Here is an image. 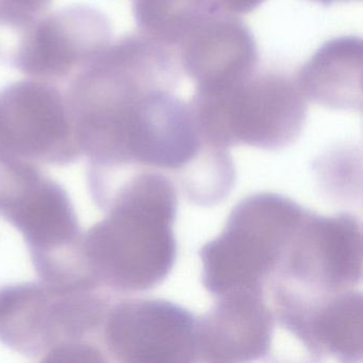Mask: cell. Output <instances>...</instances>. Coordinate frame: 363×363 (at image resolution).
Wrapping results in <instances>:
<instances>
[{"mask_svg": "<svg viewBox=\"0 0 363 363\" xmlns=\"http://www.w3.org/2000/svg\"><path fill=\"white\" fill-rule=\"evenodd\" d=\"M0 157L40 167L82 158L65 93L56 84L30 78L0 89Z\"/></svg>", "mask_w": 363, "mask_h": 363, "instance_id": "7", "label": "cell"}, {"mask_svg": "<svg viewBox=\"0 0 363 363\" xmlns=\"http://www.w3.org/2000/svg\"><path fill=\"white\" fill-rule=\"evenodd\" d=\"M91 196L106 216L82 233L80 250L89 282L118 296L160 286L177 258L178 190L173 179L144 169Z\"/></svg>", "mask_w": 363, "mask_h": 363, "instance_id": "2", "label": "cell"}, {"mask_svg": "<svg viewBox=\"0 0 363 363\" xmlns=\"http://www.w3.org/2000/svg\"><path fill=\"white\" fill-rule=\"evenodd\" d=\"M267 295L276 322L296 337L314 360L362 361L360 290L322 292L273 280Z\"/></svg>", "mask_w": 363, "mask_h": 363, "instance_id": "9", "label": "cell"}, {"mask_svg": "<svg viewBox=\"0 0 363 363\" xmlns=\"http://www.w3.org/2000/svg\"><path fill=\"white\" fill-rule=\"evenodd\" d=\"M0 216L23 235L40 279H82V231L69 193L40 165L0 158Z\"/></svg>", "mask_w": 363, "mask_h": 363, "instance_id": "6", "label": "cell"}, {"mask_svg": "<svg viewBox=\"0 0 363 363\" xmlns=\"http://www.w3.org/2000/svg\"><path fill=\"white\" fill-rule=\"evenodd\" d=\"M189 106L203 143L228 150H284L301 137L308 114L295 77L274 69H256L223 90L196 91Z\"/></svg>", "mask_w": 363, "mask_h": 363, "instance_id": "4", "label": "cell"}, {"mask_svg": "<svg viewBox=\"0 0 363 363\" xmlns=\"http://www.w3.org/2000/svg\"><path fill=\"white\" fill-rule=\"evenodd\" d=\"M216 16H239L252 13L267 0H203Z\"/></svg>", "mask_w": 363, "mask_h": 363, "instance_id": "16", "label": "cell"}, {"mask_svg": "<svg viewBox=\"0 0 363 363\" xmlns=\"http://www.w3.org/2000/svg\"><path fill=\"white\" fill-rule=\"evenodd\" d=\"M197 318V362H250L271 352L276 320L267 293L235 289Z\"/></svg>", "mask_w": 363, "mask_h": 363, "instance_id": "12", "label": "cell"}, {"mask_svg": "<svg viewBox=\"0 0 363 363\" xmlns=\"http://www.w3.org/2000/svg\"><path fill=\"white\" fill-rule=\"evenodd\" d=\"M1 60L33 79L56 84L71 80L112 43L108 16L76 4L43 14L13 33Z\"/></svg>", "mask_w": 363, "mask_h": 363, "instance_id": "8", "label": "cell"}, {"mask_svg": "<svg viewBox=\"0 0 363 363\" xmlns=\"http://www.w3.org/2000/svg\"><path fill=\"white\" fill-rule=\"evenodd\" d=\"M69 106L88 182L152 169L176 182L203 152L189 104L120 73L78 82Z\"/></svg>", "mask_w": 363, "mask_h": 363, "instance_id": "1", "label": "cell"}, {"mask_svg": "<svg viewBox=\"0 0 363 363\" xmlns=\"http://www.w3.org/2000/svg\"><path fill=\"white\" fill-rule=\"evenodd\" d=\"M362 252L356 216L345 212L325 216L309 210L272 280L322 292L356 289L362 280Z\"/></svg>", "mask_w": 363, "mask_h": 363, "instance_id": "11", "label": "cell"}, {"mask_svg": "<svg viewBox=\"0 0 363 363\" xmlns=\"http://www.w3.org/2000/svg\"><path fill=\"white\" fill-rule=\"evenodd\" d=\"M309 1H313V3L318 4V5L328 7V6L333 5V4L346 3V1H352V0H309Z\"/></svg>", "mask_w": 363, "mask_h": 363, "instance_id": "17", "label": "cell"}, {"mask_svg": "<svg viewBox=\"0 0 363 363\" xmlns=\"http://www.w3.org/2000/svg\"><path fill=\"white\" fill-rule=\"evenodd\" d=\"M180 67L196 91L233 86L258 69L252 30L237 16H218L197 25L175 48Z\"/></svg>", "mask_w": 363, "mask_h": 363, "instance_id": "13", "label": "cell"}, {"mask_svg": "<svg viewBox=\"0 0 363 363\" xmlns=\"http://www.w3.org/2000/svg\"><path fill=\"white\" fill-rule=\"evenodd\" d=\"M101 343L107 362H197V318L167 299L116 296Z\"/></svg>", "mask_w": 363, "mask_h": 363, "instance_id": "10", "label": "cell"}, {"mask_svg": "<svg viewBox=\"0 0 363 363\" xmlns=\"http://www.w3.org/2000/svg\"><path fill=\"white\" fill-rule=\"evenodd\" d=\"M52 0H0V29L16 33L45 13Z\"/></svg>", "mask_w": 363, "mask_h": 363, "instance_id": "15", "label": "cell"}, {"mask_svg": "<svg viewBox=\"0 0 363 363\" xmlns=\"http://www.w3.org/2000/svg\"><path fill=\"white\" fill-rule=\"evenodd\" d=\"M362 41L354 35L323 44L297 73L307 101L343 111L362 110Z\"/></svg>", "mask_w": 363, "mask_h": 363, "instance_id": "14", "label": "cell"}, {"mask_svg": "<svg viewBox=\"0 0 363 363\" xmlns=\"http://www.w3.org/2000/svg\"><path fill=\"white\" fill-rule=\"evenodd\" d=\"M116 296L44 280L0 286V343L40 362H107L101 337Z\"/></svg>", "mask_w": 363, "mask_h": 363, "instance_id": "3", "label": "cell"}, {"mask_svg": "<svg viewBox=\"0 0 363 363\" xmlns=\"http://www.w3.org/2000/svg\"><path fill=\"white\" fill-rule=\"evenodd\" d=\"M308 212L277 193L242 199L220 235L199 250L203 288L213 297L235 289L267 293Z\"/></svg>", "mask_w": 363, "mask_h": 363, "instance_id": "5", "label": "cell"}]
</instances>
